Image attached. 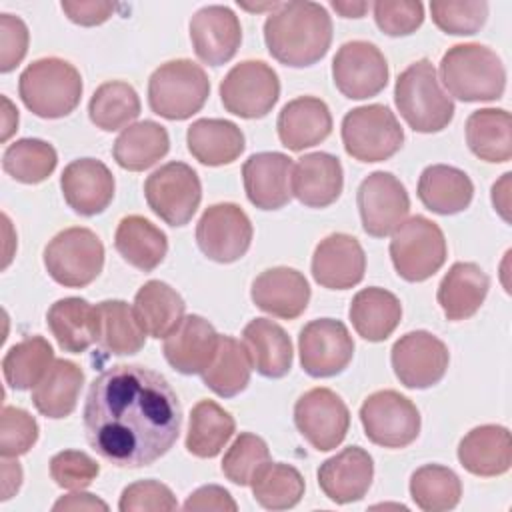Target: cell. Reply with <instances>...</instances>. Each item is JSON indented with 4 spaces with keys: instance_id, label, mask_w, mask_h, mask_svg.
Instances as JSON below:
<instances>
[{
    "instance_id": "4dcf8cb0",
    "label": "cell",
    "mask_w": 512,
    "mask_h": 512,
    "mask_svg": "<svg viewBox=\"0 0 512 512\" xmlns=\"http://www.w3.org/2000/svg\"><path fill=\"white\" fill-rule=\"evenodd\" d=\"M46 324L64 352L80 354L98 338L96 306L78 296L56 300L46 312Z\"/></svg>"
},
{
    "instance_id": "cb8c5ba5",
    "label": "cell",
    "mask_w": 512,
    "mask_h": 512,
    "mask_svg": "<svg viewBox=\"0 0 512 512\" xmlns=\"http://www.w3.org/2000/svg\"><path fill=\"white\" fill-rule=\"evenodd\" d=\"M374 478L372 456L360 446H348L318 468V486L336 504H350L368 492Z\"/></svg>"
},
{
    "instance_id": "3957f363",
    "label": "cell",
    "mask_w": 512,
    "mask_h": 512,
    "mask_svg": "<svg viewBox=\"0 0 512 512\" xmlns=\"http://www.w3.org/2000/svg\"><path fill=\"white\" fill-rule=\"evenodd\" d=\"M440 80L456 100L490 102L504 94L506 68L484 44H456L440 60Z\"/></svg>"
},
{
    "instance_id": "c3c4849f",
    "label": "cell",
    "mask_w": 512,
    "mask_h": 512,
    "mask_svg": "<svg viewBox=\"0 0 512 512\" xmlns=\"http://www.w3.org/2000/svg\"><path fill=\"white\" fill-rule=\"evenodd\" d=\"M266 462H270L268 444L252 432H242L226 450L220 468L230 482L238 486H250L254 474Z\"/></svg>"
},
{
    "instance_id": "30bf717a",
    "label": "cell",
    "mask_w": 512,
    "mask_h": 512,
    "mask_svg": "<svg viewBox=\"0 0 512 512\" xmlns=\"http://www.w3.org/2000/svg\"><path fill=\"white\" fill-rule=\"evenodd\" d=\"M360 422L366 438L384 448H406L420 434L416 404L396 390H378L360 406Z\"/></svg>"
},
{
    "instance_id": "ffe728a7",
    "label": "cell",
    "mask_w": 512,
    "mask_h": 512,
    "mask_svg": "<svg viewBox=\"0 0 512 512\" xmlns=\"http://www.w3.org/2000/svg\"><path fill=\"white\" fill-rule=\"evenodd\" d=\"M366 254L360 242L344 232H334L318 242L312 254V276L328 290H348L362 282Z\"/></svg>"
},
{
    "instance_id": "ee69618b",
    "label": "cell",
    "mask_w": 512,
    "mask_h": 512,
    "mask_svg": "<svg viewBox=\"0 0 512 512\" xmlns=\"http://www.w3.org/2000/svg\"><path fill=\"white\" fill-rule=\"evenodd\" d=\"M54 362L52 346L42 336H30L16 342L2 358L4 380L14 390L34 388Z\"/></svg>"
},
{
    "instance_id": "2e32d148",
    "label": "cell",
    "mask_w": 512,
    "mask_h": 512,
    "mask_svg": "<svg viewBox=\"0 0 512 512\" xmlns=\"http://www.w3.org/2000/svg\"><path fill=\"white\" fill-rule=\"evenodd\" d=\"M300 364L312 378H330L346 370L354 356V340L344 322L318 318L308 322L298 336Z\"/></svg>"
},
{
    "instance_id": "91938a15",
    "label": "cell",
    "mask_w": 512,
    "mask_h": 512,
    "mask_svg": "<svg viewBox=\"0 0 512 512\" xmlns=\"http://www.w3.org/2000/svg\"><path fill=\"white\" fill-rule=\"evenodd\" d=\"M22 484V468L18 460L2 458V500L12 498Z\"/></svg>"
},
{
    "instance_id": "f546056e",
    "label": "cell",
    "mask_w": 512,
    "mask_h": 512,
    "mask_svg": "<svg viewBox=\"0 0 512 512\" xmlns=\"http://www.w3.org/2000/svg\"><path fill=\"white\" fill-rule=\"evenodd\" d=\"M242 344L260 376L282 378L290 372L292 342L280 324L268 318L250 320L242 330Z\"/></svg>"
},
{
    "instance_id": "836d02e7",
    "label": "cell",
    "mask_w": 512,
    "mask_h": 512,
    "mask_svg": "<svg viewBox=\"0 0 512 512\" xmlns=\"http://www.w3.org/2000/svg\"><path fill=\"white\" fill-rule=\"evenodd\" d=\"M348 316L358 336L368 342H382L398 328L402 304L392 292L370 286L354 294Z\"/></svg>"
},
{
    "instance_id": "94428289",
    "label": "cell",
    "mask_w": 512,
    "mask_h": 512,
    "mask_svg": "<svg viewBox=\"0 0 512 512\" xmlns=\"http://www.w3.org/2000/svg\"><path fill=\"white\" fill-rule=\"evenodd\" d=\"M510 172H506L494 186H492V204L498 210V214L510 222Z\"/></svg>"
},
{
    "instance_id": "db71d44e",
    "label": "cell",
    "mask_w": 512,
    "mask_h": 512,
    "mask_svg": "<svg viewBox=\"0 0 512 512\" xmlns=\"http://www.w3.org/2000/svg\"><path fill=\"white\" fill-rule=\"evenodd\" d=\"M176 508H178V502L172 490L158 480H140L126 486L118 502L120 512H142V510L170 512Z\"/></svg>"
},
{
    "instance_id": "8fae6325",
    "label": "cell",
    "mask_w": 512,
    "mask_h": 512,
    "mask_svg": "<svg viewBox=\"0 0 512 512\" xmlns=\"http://www.w3.org/2000/svg\"><path fill=\"white\" fill-rule=\"evenodd\" d=\"M150 210L170 226H184L196 214L202 200V184L188 164L168 162L144 182Z\"/></svg>"
},
{
    "instance_id": "be15d7a7",
    "label": "cell",
    "mask_w": 512,
    "mask_h": 512,
    "mask_svg": "<svg viewBox=\"0 0 512 512\" xmlns=\"http://www.w3.org/2000/svg\"><path fill=\"white\" fill-rule=\"evenodd\" d=\"M330 6L344 18H362L370 8L368 2H330Z\"/></svg>"
},
{
    "instance_id": "f907efd6",
    "label": "cell",
    "mask_w": 512,
    "mask_h": 512,
    "mask_svg": "<svg viewBox=\"0 0 512 512\" xmlns=\"http://www.w3.org/2000/svg\"><path fill=\"white\" fill-rule=\"evenodd\" d=\"M38 440V424L34 416L16 406H4L0 416V454L2 458H18L26 454Z\"/></svg>"
},
{
    "instance_id": "4fadbf2b",
    "label": "cell",
    "mask_w": 512,
    "mask_h": 512,
    "mask_svg": "<svg viewBox=\"0 0 512 512\" xmlns=\"http://www.w3.org/2000/svg\"><path fill=\"white\" fill-rule=\"evenodd\" d=\"M196 242L210 260L220 264L236 262L252 244V222L234 202L212 204L196 224Z\"/></svg>"
},
{
    "instance_id": "bcb514c9",
    "label": "cell",
    "mask_w": 512,
    "mask_h": 512,
    "mask_svg": "<svg viewBox=\"0 0 512 512\" xmlns=\"http://www.w3.org/2000/svg\"><path fill=\"white\" fill-rule=\"evenodd\" d=\"M410 496L424 512H444L458 506L462 482L454 470L440 464H426L410 476Z\"/></svg>"
},
{
    "instance_id": "6da1fadb",
    "label": "cell",
    "mask_w": 512,
    "mask_h": 512,
    "mask_svg": "<svg viewBox=\"0 0 512 512\" xmlns=\"http://www.w3.org/2000/svg\"><path fill=\"white\" fill-rule=\"evenodd\" d=\"M86 442L118 468H142L178 440L182 406L170 382L138 364H116L98 374L86 394Z\"/></svg>"
},
{
    "instance_id": "f1b7e54d",
    "label": "cell",
    "mask_w": 512,
    "mask_h": 512,
    "mask_svg": "<svg viewBox=\"0 0 512 512\" xmlns=\"http://www.w3.org/2000/svg\"><path fill=\"white\" fill-rule=\"evenodd\" d=\"M490 288L488 274L474 262H456L438 284L436 300L444 316L452 322L474 316L486 300Z\"/></svg>"
},
{
    "instance_id": "ac0fdd59",
    "label": "cell",
    "mask_w": 512,
    "mask_h": 512,
    "mask_svg": "<svg viewBox=\"0 0 512 512\" xmlns=\"http://www.w3.org/2000/svg\"><path fill=\"white\" fill-rule=\"evenodd\" d=\"M332 80L350 100L372 98L388 84V62L376 44L350 40L338 48L332 60Z\"/></svg>"
},
{
    "instance_id": "ab89813d",
    "label": "cell",
    "mask_w": 512,
    "mask_h": 512,
    "mask_svg": "<svg viewBox=\"0 0 512 512\" xmlns=\"http://www.w3.org/2000/svg\"><path fill=\"white\" fill-rule=\"evenodd\" d=\"M96 342L110 354L130 356L144 348L146 332L140 328L134 308L124 300H104L96 304Z\"/></svg>"
},
{
    "instance_id": "816d5d0a",
    "label": "cell",
    "mask_w": 512,
    "mask_h": 512,
    "mask_svg": "<svg viewBox=\"0 0 512 512\" xmlns=\"http://www.w3.org/2000/svg\"><path fill=\"white\" fill-rule=\"evenodd\" d=\"M372 12L376 26L388 36H408L424 22V6L414 0H378Z\"/></svg>"
},
{
    "instance_id": "1f68e13d",
    "label": "cell",
    "mask_w": 512,
    "mask_h": 512,
    "mask_svg": "<svg viewBox=\"0 0 512 512\" xmlns=\"http://www.w3.org/2000/svg\"><path fill=\"white\" fill-rule=\"evenodd\" d=\"M474 196V184L466 172L446 164L426 166L418 180L420 202L440 216L466 210Z\"/></svg>"
},
{
    "instance_id": "603a6c76",
    "label": "cell",
    "mask_w": 512,
    "mask_h": 512,
    "mask_svg": "<svg viewBox=\"0 0 512 512\" xmlns=\"http://www.w3.org/2000/svg\"><path fill=\"white\" fill-rule=\"evenodd\" d=\"M252 302L274 318L294 320L310 302V286L302 272L288 266H276L260 272L250 290Z\"/></svg>"
},
{
    "instance_id": "681fc988",
    "label": "cell",
    "mask_w": 512,
    "mask_h": 512,
    "mask_svg": "<svg viewBox=\"0 0 512 512\" xmlns=\"http://www.w3.org/2000/svg\"><path fill=\"white\" fill-rule=\"evenodd\" d=\"M430 14L434 24L454 36L476 34L488 16L486 2H452V0H434L430 2Z\"/></svg>"
},
{
    "instance_id": "44dd1931",
    "label": "cell",
    "mask_w": 512,
    "mask_h": 512,
    "mask_svg": "<svg viewBox=\"0 0 512 512\" xmlns=\"http://www.w3.org/2000/svg\"><path fill=\"white\" fill-rule=\"evenodd\" d=\"M294 162L282 152L252 154L242 166L248 200L260 210H278L292 198Z\"/></svg>"
},
{
    "instance_id": "b9f144b4",
    "label": "cell",
    "mask_w": 512,
    "mask_h": 512,
    "mask_svg": "<svg viewBox=\"0 0 512 512\" xmlns=\"http://www.w3.org/2000/svg\"><path fill=\"white\" fill-rule=\"evenodd\" d=\"M250 358L244 344L232 336H220L212 362L200 374L202 382L218 396L232 398L250 382Z\"/></svg>"
},
{
    "instance_id": "277c9868",
    "label": "cell",
    "mask_w": 512,
    "mask_h": 512,
    "mask_svg": "<svg viewBox=\"0 0 512 512\" xmlns=\"http://www.w3.org/2000/svg\"><path fill=\"white\" fill-rule=\"evenodd\" d=\"M394 104L414 132L444 130L454 118V102L440 88L436 68L428 58L412 62L396 78Z\"/></svg>"
},
{
    "instance_id": "9c48e42d",
    "label": "cell",
    "mask_w": 512,
    "mask_h": 512,
    "mask_svg": "<svg viewBox=\"0 0 512 512\" xmlns=\"http://www.w3.org/2000/svg\"><path fill=\"white\" fill-rule=\"evenodd\" d=\"M104 266V246L90 228L72 226L58 232L44 248L48 276L66 288H84Z\"/></svg>"
},
{
    "instance_id": "7402d4cb",
    "label": "cell",
    "mask_w": 512,
    "mask_h": 512,
    "mask_svg": "<svg viewBox=\"0 0 512 512\" xmlns=\"http://www.w3.org/2000/svg\"><path fill=\"white\" fill-rule=\"evenodd\" d=\"M60 188L66 204L76 214L96 216L104 212L114 198V176L104 162L78 158L64 168Z\"/></svg>"
},
{
    "instance_id": "8992f818",
    "label": "cell",
    "mask_w": 512,
    "mask_h": 512,
    "mask_svg": "<svg viewBox=\"0 0 512 512\" xmlns=\"http://www.w3.org/2000/svg\"><path fill=\"white\" fill-rule=\"evenodd\" d=\"M210 94L204 68L188 58L160 64L148 80L150 110L166 120H186L202 110Z\"/></svg>"
},
{
    "instance_id": "7bdbcfd3",
    "label": "cell",
    "mask_w": 512,
    "mask_h": 512,
    "mask_svg": "<svg viewBox=\"0 0 512 512\" xmlns=\"http://www.w3.org/2000/svg\"><path fill=\"white\" fill-rule=\"evenodd\" d=\"M88 116L104 132L126 128L140 116V98L128 82H104L88 102Z\"/></svg>"
},
{
    "instance_id": "9f6ffc18",
    "label": "cell",
    "mask_w": 512,
    "mask_h": 512,
    "mask_svg": "<svg viewBox=\"0 0 512 512\" xmlns=\"http://www.w3.org/2000/svg\"><path fill=\"white\" fill-rule=\"evenodd\" d=\"M62 12L80 26H98L104 24L112 12H114V4L112 2H96V0H76V2H62L60 4Z\"/></svg>"
},
{
    "instance_id": "ba28073f",
    "label": "cell",
    "mask_w": 512,
    "mask_h": 512,
    "mask_svg": "<svg viewBox=\"0 0 512 512\" xmlns=\"http://www.w3.org/2000/svg\"><path fill=\"white\" fill-rule=\"evenodd\" d=\"M342 144L358 162H382L392 158L404 142V130L394 112L384 104H368L350 110L342 120Z\"/></svg>"
},
{
    "instance_id": "83f0119b",
    "label": "cell",
    "mask_w": 512,
    "mask_h": 512,
    "mask_svg": "<svg viewBox=\"0 0 512 512\" xmlns=\"http://www.w3.org/2000/svg\"><path fill=\"white\" fill-rule=\"evenodd\" d=\"M458 460L474 476L490 478L510 470L512 442L510 432L498 424L472 428L458 444Z\"/></svg>"
},
{
    "instance_id": "d6986e66",
    "label": "cell",
    "mask_w": 512,
    "mask_h": 512,
    "mask_svg": "<svg viewBox=\"0 0 512 512\" xmlns=\"http://www.w3.org/2000/svg\"><path fill=\"white\" fill-rule=\"evenodd\" d=\"M190 40L204 64L220 66L236 56L242 42V26L228 6L210 4L192 16Z\"/></svg>"
},
{
    "instance_id": "52a82bcc",
    "label": "cell",
    "mask_w": 512,
    "mask_h": 512,
    "mask_svg": "<svg viewBox=\"0 0 512 512\" xmlns=\"http://www.w3.org/2000/svg\"><path fill=\"white\" fill-rule=\"evenodd\" d=\"M446 238L440 226L426 216L404 220L390 240V258L400 278L424 282L446 262Z\"/></svg>"
},
{
    "instance_id": "d6a6232c",
    "label": "cell",
    "mask_w": 512,
    "mask_h": 512,
    "mask_svg": "<svg viewBox=\"0 0 512 512\" xmlns=\"http://www.w3.org/2000/svg\"><path fill=\"white\" fill-rule=\"evenodd\" d=\"M188 152L206 166L234 162L246 146L242 130L224 118H200L188 126Z\"/></svg>"
},
{
    "instance_id": "9a60e30c",
    "label": "cell",
    "mask_w": 512,
    "mask_h": 512,
    "mask_svg": "<svg viewBox=\"0 0 512 512\" xmlns=\"http://www.w3.org/2000/svg\"><path fill=\"white\" fill-rule=\"evenodd\" d=\"M294 424L306 442L318 452L334 450L346 438L350 412L344 400L330 388H312L294 404Z\"/></svg>"
},
{
    "instance_id": "11a10c76",
    "label": "cell",
    "mask_w": 512,
    "mask_h": 512,
    "mask_svg": "<svg viewBox=\"0 0 512 512\" xmlns=\"http://www.w3.org/2000/svg\"><path fill=\"white\" fill-rule=\"evenodd\" d=\"M28 26L14 14H0V72L14 70L28 52Z\"/></svg>"
},
{
    "instance_id": "5b68a950",
    "label": "cell",
    "mask_w": 512,
    "mask_h": 512,
    "mask_svg": "<svg viewBox=\"0 0 512 512\" xmlns=\"http://www.w3.org/2000/svg\"><path fill=\"white\" fill-rule=\"evenodd\" d=\"M18 94L22 104L38 118H64L80 104L82 76L62 58H40L20 74Z\"/></svg>"
},
{
    "instance_id": "7a4b0ae2",
    "label": "cell",
    "mask_w": 512,
    "mask_h": 512,
    "mask_svg": "<svg viewBox=\"0 0 512 512\" xmlns=\"http://www.w3.org/2000/svg\"><path fill=\"white\" fill-rule=\"evenodd\" d=\"M264 42L280 64L312 66L332 44V18L318 2H284L266 18Z\"/></svg>"
},
{
    "instance_id": "74e56055",
    "label": "cell",
    "mask_w": 512,
    "mask_h": 512,
    "mask_svg": "<svg viewBox=\"0 0 512 512\" xmlns=\"http://www.w3.org/2000/svg\"><path fill=\"white\" fill-rule=\"evenodd\" d=\"M170 148L168 132L154 120L126 126L114 140L112 156L116 164L130 172H142L166 156Z\"/></svg>"
},
{
    "instance_id": "e575fe53",
    "label": "cell",
    "mask_w": 512,
    "mask_h": 512,
    "mask_svg": "<svg viewBox=\"0 0 512 512\" xmlns=\"http://www.w3.org/2000/svg\"><path fill=\"white\" fill-rule=\"evenodd\" d=\"M82 384V368L70 360L58 358L52 362L42 380L32 388V402L36 410L46 418H66L78 404Z\"/></svg>"
},
{
    "instance_id": "f6af8a7d",
    "label": "cell",
    "mask_w": 512,
    "mask_h": 512,
    "mask_svg": "<svg viewBox=\"0 0 512 512\" xmlns=\"http://www.w3.org/2000/svg\"><path fill=\"white\" fill-rule=\"evenodd\" d=\"M254 500L266 510H288L294 508L304 496L302 474L282 462H266L250 482Z\"/></svg>"
},
{
    "instance_id": "60d3db41",
    "label": "cell",
    "mask_w": 512,
    "mask_h": 512,
    "mask_svg": "<svg viewBox=\"0 0 512 512\" xmlns=\"http://www.w3.org/2000/svg\"><path fill=\"white\" fill-rule=\"evenodd\" d=\"M236 430V422L214 400H200L190 412L186 450L196 458H214Z\"/></svg>"
},
{
    "instance_id": "6125c7cd",
    "label": "cell",
    "mask_w": 512,
    "mask_h": 512,
    "mask_svg": "<svg viewBox=\"0 0 512 512\" xmlns=\"http://www.w3.org/2000/svg\"><path fill=\"white\" fill-rule=\"evenodd\" d=\"M18 128V110L8 96H2V134L0 140L6 142Z\"/></svg>"
},
{
    "instance_id": "f5cc1de1",
    "label": "cell",
    "mask_w": 512,
    "mask_h": 512,
    "mask_svg": "<svg viewBox=\"0 0 512 512\" xmlns=\"http://www.w3.org/2000/svg\"><path fill=\"white\" fill-rule=\"evenodd\" d=\"M100 472L94 458L80 450H62L50 460V476L64 490L88 488Z\"/></svg>"
},
{
    "instance_id": "d590c367",
    "label": "cell",
    "mask_w": 512,
    "mask_h": 512,
    "mask_svg": "<svg viewBox=\"0 0 512 512\" xmlns=\"http://www.w3.org/2000/svg\"><path fill=\"white\" fill-rule=\"evenodd\" d=\"M114 248L130 266L152 272L168 252V238L144 216L130 214L118 222Z\"/></svg>"
},
{
    "instance_id": "d4e9b609",
    "label": "cell",
    "mask_w": 512,
    "mask_h": 512,
    "mask_svg": "<svg viewBox=\"0 0 512 512\" xmlns=\"http://www.w3.org/2000/svg\"><path fill=\"white\" fill-rule=\"evenodd\" d=\"M220 334L198 316H184L182 322L164 338V358L180 374H202L214 358Z\"/></svg>"
},
{
    "instance_id": "7c38bea8",
    "label": "cell",
    "mask_w": 512,
    "mask_h": 512,
    "mask_svg": "<svg viewBox=\"0 0 512 512\" xmlns=\"http://www.w3.org/2000/svg\"><path fill=\"white\" fill-rule=\"evenodd\" d=\"M280 96V80L262 60H244L230 68L220 82V100L226 112L254 120L264 118Z\"/></svg>"
},
{
    "instance_id": "4316f807",
    "label": "cell",
    "mask_w": 512,
    "mask_h": 512,
    "mask_svg": "<svg viewBox=\"0 0 512 512\" xmlns=\"http://www.w3.org/2000/svg\"><path fill=\"white\" fill-rule=\"evenodd\" d=\"M276 130L282 146L292 152H300L330 136L332 114L324 100L316 96H300L282 106Z\"/></svg>"
},
{
    "instance_id": "f35d334b",
    "label": "cell",
    "mask_w": 512,
    "mask_h": 512,
    "mask_svg": "<svg viewBox=\"0 0 512 512\" xmlns=\"http://www.w3.org/2000/svg\"><path fill=\"white\" fill-rule=\"evenodd\" d=\"M466 144L484 162L512 158V120L504 108H480L466 120Z\"/></svg>"
},
{
    "instance_id": "7dc6e473",
    "label": "cell",
    "mask_w": 512,
    "mask_h": 512,
    "mask_svg": "<svg viewBox=\"0 0 512 512\" xmlns=\"http://www.w3.org/2000/svg\"><path fill=\"white\" fill-rule=\"evenodd\" d=\"M58 154L52 144L40 138H20L12 142L2 156V168L22 184L44 182L56 168Z\"/></svg>"
},
{
    "instance_id": "8d00e7d4",
    "label": "cell",
    "mask_w": 512,
    "mask_h": 512,
    "mask_svg": "<svg viewBox=\"0 0 512 512\" xmlns=\"http://www.w3.org/2000/svg\"><path fill=\"white\" fill-rule=\"evenodd\" d=\"M134 316L146 336L166 338L184 318L182 296L162 280H148L134 296Z\"/></svg>"
},
{
    "instance_id": "e0dca14e",
    "label": "cell",
    "mask_w": 512,
    "mask_h": 512,
    "mask_svg": "<svg viewBox=\"0 0 512 512\" xmlns=\"http://www.w3.org/2000/svg\"><path fill=\"white\" fill-rule=\"evenodd\" d=\"M390 360L400 384L412 390H424L444 378L450 352L438 336L426 330H414L394 342Z\"/></svg>"
},
{
    "instance_id": "5bb4252c",
    "label": "cell",
    "mask_w": 512,
    "mask_h": 512,
    "mask_svg": "<svg viewBox=\"0 0 512 512\" xmlns=\"http://www.w3.org/2000/svg\"><path fill=\"white\" fill-rule=\"evenodd\" d=\"M362 228L368 236H390L410 212V196L404 184L390 172L368 174L356 192Z\"/></svg>"
},
{
    "instance_id": "680465c9",
    "label": "cell",
    "mask_w": 512,
    "mask_h": 512,
    "mask_svg": "<svg viewBox=\"0 0 512 512\" xmlns=\"http://www.w3.org/2000/svg\"><path fill=\"white\" fill-rule=\"evenodd\" d=\"M52 510H108V504L100 498H96L94 494H86V492H74L68 496H62L60 500H56V504L52 506Z\"/></svg>"
},
{
    "instance_id": "484cf974",
    "label": "cell",
    "mask_w": 512,
    "mask_h": 512,
    "mask_svg": "<svg viewBox=\"0 0 512 512\" xmlns=\"http://www.w3.org/2000/svg\"><path fill=\"white\" fill-rule=\"evenodd\" d=\"M344 186L342 164L328 152H310L292 168V196L308 208H326L338 200Z\"/></svg>"
},
{
    "instance_id": "6f0895ef",
    "label": "cell",
    "mask_w": 512,
    "mask_h": 512,
    "mask_svg": "<svg viewBox=\"0 0 512 512\" xmlns=\"http://www.w3.org/2000/svg\"><path fill=\"white\" fill-rule=\"evenodd\" d=\"M184 510H218V512H236L238 504L234 502V498L230 496V492L218 484H206L200 486L198 490H194L186 502H184Z\"/></svg>"
}]
</instances>
